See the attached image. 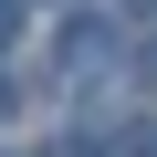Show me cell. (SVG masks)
<instances>
[{
    "label": "cell",
    "instance_id": "obj_2",
    "mask_svg": "<svg viewBox=\"0 0 157 157\" xmlns=\"http://www.w3.org/2000/svg\"><path fill=\"white\" fill-rule=\"evenodd\" d=\"M0 105H11V84H0Z\"/></svg>",
    "mask_w": 157,
    "mask_h": 157
},
{
    "label": "cell",
    "instance_id": "obj_1",
    "mask_svg": "<svg viewBox=\"0 0 157 157\" xmlns=\"http://www.w3.org/2000/svg\"><path fill=\"white\" fill-rule=\"evenodd\" d=\"M11 32H21V0H0V42H11Z\"/></svg>",
    "mask_w": 157,
    "mask_h": 157
}]
</instances>
